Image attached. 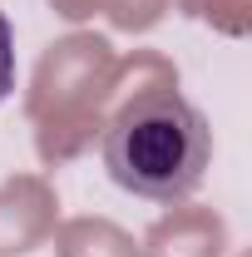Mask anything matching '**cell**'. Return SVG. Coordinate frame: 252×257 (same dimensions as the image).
<instances>
[{
    "mask_svg": "<svg viewBox=\"0 0 252 257\" xmlns=\"http://www.w3.org/2000/svg\"><path fill=\"white\" fill-rule=\"evenodd\" d=\"M213 159L208 119L193 109L178 89H144L109 119L104 134V168L119 188L178 203L188 198Z\"/></svg>",
    "mask_w": 252,
    "mask_h": 257,
    "instance_id": "1",
    "label": "cell"
},
{
    "mask_svg": "<svg viewBox=\"0 0 252 257\" xmlns=\"http://www.w3.org/2000/svg\"><path fill=\"white\" fill-rule=\"evenodd\" d=\"M10 89H15V30H10V20L0 10V104H5Z\"/></svg>",
    "mask_w": 252,
    "mask_h": 257,
    "instance_id": "2",
    "label": "cell"
}]
</instances>
